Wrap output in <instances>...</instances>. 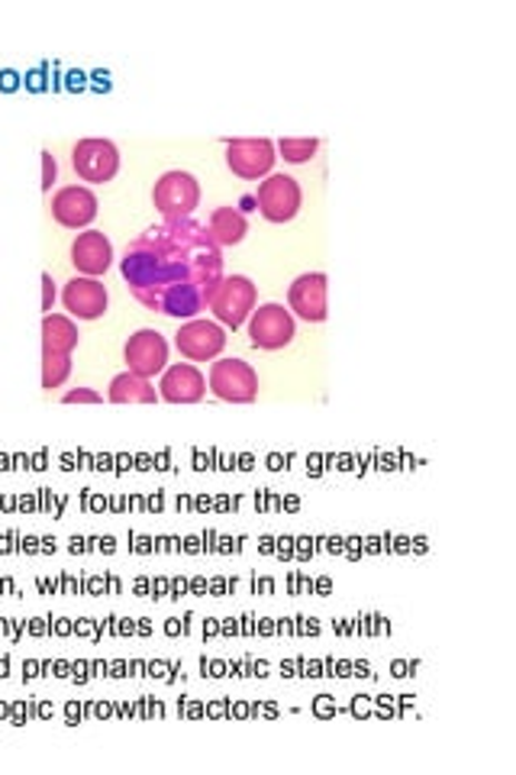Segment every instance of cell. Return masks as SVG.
<instances>
[{
    "mask_svg": "<svg viewBox=\"0 0 516 775\" xmlns=\"http://www.w3.org/2000/svg\"><path fill=\"white\" fill-rule=\"evenodd\" d=\"M62 304L71 321H100V317L107 314L110 294H107V288H103V282H100V278L75 275V278L64 285Z\"/></svg>",
    "mask_w": 516,
    "mask_h": 775,
    "instance_id": "cell-13",
    "label": "cell"
},
{
    "mask_svg": "<svg viewBox=\"0 0 516 775\" xmlns=\"http://www.w3.org/2000/svg\"><path fill=\"white\" fill-rule=\"evenodd\" d=\"M256 204L258 214L268 224H290L304 207V192H300L297 178H290L285 171H271L268 178L258 182Z\"/></svg>",
    "mask_w": 516,
    "mask_h": 775,
    "instance_id": "cell-4",
    "label": "cell"
},
{
    "mask_svg": "<svg viewBox=\"0 0 516 775\" xmlns=\"http://www.w3.org/2000/svg\"><path fill=\"white\" fill-rule=\"evenodd\" d=\"M132 297L171 321H194L210 307L224 278V249L194 217L161 220L139 233L120 258Z\"/></svg>",
    "mask_w": 516,
    "mask_h": 775,
    "instance_id": "cell-1",
    "label": "cell"
},
{
    "mask_svg": "<svg viewBox=\"0 0 516 775\" xmlns=\"http://www.w3.org/2000/svg\"><path fill=\"white\" fill-rule=\"evenodd\" d=\"M175 346L188 362H214L226 350V330L217 321L194 317L178 326Z\"/></svg>",
    "mask_w": 516,
    "mask_h": 775,
    "instance_id": "cell-9",
    "label": "cell"
},
{
    "mask_svg": "<svg viewBox=\"0 0 516 775\" xmlns=\"http://www.w3.org/2000/svg\"><path fill=\"white\" fill-rule=\"evenodd\" d=\"M258 307V288L246 275H224L210 297V314L224 330H242Z\"/></svg>",
    "mask_w": 516,
    "mask_h": 775,
    "instance_id": "cell-2",
    "label": "cell"
},
{
    "mask_svg": "<svg viewBox=\"0 0 516 775\" xmlns=\"http://www.w3.org/2000/svg\"><path fill=\"white\" fill-rule=\"evenodd\" d=\"M52 304H56V282L49 272H42V311L52 314Z\"/></svg>",
    "mask_w": 516,
    "mask_h": 775,
    "instance_id": "cell-23",
    "label": "cell"
},
{
    "mask_svg": "<svg viewBox=\"0 0 516 775\" xmlns=\"http://www.w3.org/2000/svg\"><path fill=\"white\" fill-rule=\"evenodd\" d=\"M152 204L161 214V220H185L200 207V185H197L191 171L171 168L156 182Z\"/></svg>",
    "mask_w": 516,
    "mask_h": 775,
    "instance_id": "cell-3",
    "label": "cell"
},
{
    "mask_svg": "<svg viewBox=\"0 0 516 775\" xmlns=\"http://www.w3.org/2000/svg\"><path fill=\"white\" fill-rule=\"evenodd\" d=\"M59 182V165H56V156L46 149L42 153V192L52 194V185Z\"/></svg>",
    "mask_w": 516,
    "mask_h": 775,
    "instance_id": "cell-21",
    "label": "cell"
},
{
    "mask_svg": "<svg viewBox=\"0 0 516 775\" xmlns=\"http://www.w3.org/2000/svg\"><path fill=\"white\" fill-rule=\"evenodd\" d=\"M317 149H320V139H314V136H304V139L285 136V139L275 143L278 159H285L288 165H307V161L317 156Z\"/></svg>",
    "mask_w": 516,
    "mask_h": 775,
    "instance_id": "cell-19",
    "label": "cell"
},
{
    "mask_svg": "<svg viewBox=\"0 0 516 775\" xmlns=\"http://www.w3.org/2000/svg\"><path fill=\"white\" fill-rule=\"evenodd\" d=\"M78 340H81L78 323L68 314H46L42 317V350L46 353L71 355L78 350Z\"/></svg>",
    "mask_w": 516,
    "mask_h": 775,
    "instance_id": "cell-16",
    "label": "cell"
},
{
    "mask_svg": "<svg viewBox=\"0 0 516 775\" xmlns=\"http://www.w3.org/2000/svg\"><path fill=\"white\" fill-rule=\"evenodd\" d=\"M207 387L226 404H252L258 398V372L246 359H214Z\"/></svg>",
    "mask_w": 516,
    "mask_h": 775,
    "instance_id": "cell-5",
    "label": "cell"
},
{
    "mask_svg": "<svg viewBox=\"0 0 516 775\" xmlns=\"http://www.w3.org/2000/svg\"><path fill=\"white\" fill-rule=\"evenodd\" d=\"M275 143L271 139H226V168L242 182H261L275 171Z\"/></svg>",
    "mask_w": 516,
    "mask_h": 775,
    "instance_id": "cell-8",
    "label": "cell"
},
{
    "mask_svg": "<svg viewBox=\"0 0 516 775\" xmlns=\"http://www.w3.org/2000/svg\"><path fill=\"white\" fill-rule=\"evenodd\" d=\"M71 265L85 278H100L113 265V243L100 229H85L71 243Z\"/></svg>",
    "mask_w": 516,
    "mask_h": 775,
    "instance_id": "cell-15",
    "label": "cell"
},
{
    "mask_svg": "<svg viewBox=\"0 0 516 775\" xmlns=\"http://www.w3.org/2000/svg\"><path fill=\"white\" fill-rule=\"evenodd\" d=\"M71 375V355L64 353H46L42 350V387H62Z\"/></svg>",
    "mask_w": 516,
    "mask_h": 775,
    "instance_id": "cell-20",
    "label": "cell"
},
{
    "mask_svg": "<svg viewBox=\"0 0 516 775\" xmlns=\"http://www.w3.org/2000/svg\"><path fill=\"white\" fill-rule=\"evenodd\" d=\"M52 220L64 229H88L97 220V194L85 185H64L52 194Z\"/></svg>",
    "mask_w": 516,
    "mask_h": 775,
    "instance_id": "cell-12",
    "label": "cell"
},
{
    "mask_svg": "<svg viewBox=\"0 0 516 775\" xmlns=\"http://www.w3.org/2000/svg\"><path fill=\"white\" fill-rule=\"evenodd\" d=\"M71 165H75V171H78L81 182H88V185H107V182H113L117 171H120V149H117V143L97 139V136H91V139H78L75 149H71Z\"/></svg>",
    "mask_w": 516,
    "mask_h": 775,
    "instance_id": "cell-7",
    "label": "cell"
},
{
    "mask_svg": "<svg viewBox=\"0 0 516 775\" xmlns=\"http://www.w3.org/2000/svg\"><path fill=\"white\" fill-rule=\"evenodd\" d=\"M252 210H258V204H256V194H246L242 200H239V214L246 217V214H252Z\"/></svg>",
    "mask_w": 516,
    "mask_h": 775,
    "instance_id": "cell-24",
    "label": "cell"
},
{
    "mask_svg": "<svg viewBox=\"0 0 516 775\" xmlns=\"http://www.w3.org/2000/svg\"><path fill=\"white\" fill-rule=\"evenodd\" d=\"M207 233L210 239L224 249V246H239L249 233V220L236 210V207H217L207 220Z\"/></svg>",
    "mask_w": 516,
    "mask_h": 775,
    "instance_id": "cell-18",
    "label": "cell"
},
{
    "mask_svg": "<svg viewBox=\"0 0 516 775\" xmlns=\"http://www.w3.org/2000/svg\"><path fill=\"white\" fill-rule=\"evenodd\" d=\"M62 401L64 404H100L103 398L97 391H91V387H71V391H64Z\"/></svg>",
    "mask_w": 516,
    "mask_h": 775,
    "instance_id": "cell-22",
    "label": "cell"
},
{
    "mask_svg": "<svg viewBox=\"0 0 516 775\" xmlns=\"http://www.w3.org/2000/svg\"><path fill=\"white\" fill-rule=\"evenodd\" d=\"M159 398L168 404H197L207 398V375L194 362H175L161 372Z\"/></svg>",
    "mask_w": 516,
    "mask_h": 775,
    "instance_id": "cell-14",
    "label": "cell"
},
{
    "mask_svg": "<svg viewBox=\"0 0 516 775\" xmlns=\"http://www.w3.org/2000/svg\"><path fill=\"white\" fill-rule=\"evenodd\" d=\"M329 278L322 272H307L300 278H294L288 288V311L294 321L322 323L329 317Z\"/></svg>",
    "mask_w": 516,
    "mask_h": 775,
    "instance_id": "cell-11",
    "label": "cell"
},
{
    "mask_svg": "<svg viewBox=\"0 0 516 775\" xmlns=\"http://www.w3.org/2000/svg\"><path fill=\"white\" fill-rule=\"evenodd\" d=\"M156 398H159L156 385L142 375H132V372L113 375V382L107 387L110 404H156Z\"/></svg>",
    "mask_w": 516,
    "mask_h": 775,
    "instance_id": "cell-17",
    "label": "cell"
},
{
    "mask_svg": "<svg viewBox=\"0 0 516 775\" xmlns=\"http://www.w3.org/2000/svg\"><path fill=\"white\" fill-rule=\"evenodd\" d=\"M123 362H127V372L152 382L156 375L168 369V340L159 330H139L123 346Z\"/></svg>",
    "mask_w": 516,
    "mask_h": 775,
    "instance_id": "cell-10",
    "label": "cell"
},
{
    "mask_svg": "<svg viewBox=\"0 0 516 775\" xmlns=\"http://www.w3.org/2000/svg\"><path fill=\"white\" fill-rule=\"evenodd\" d=\"M246 330H249V343L256 350L275 353V350H285V346L294 343L297 321H294V314L285 304H258L249 323H246Z\"/></svg>",
    "mask_w": 516,
    "mask_h": 775,
    "instance_id": "cell-6",
    "label": "cell"
}]
</instances>
